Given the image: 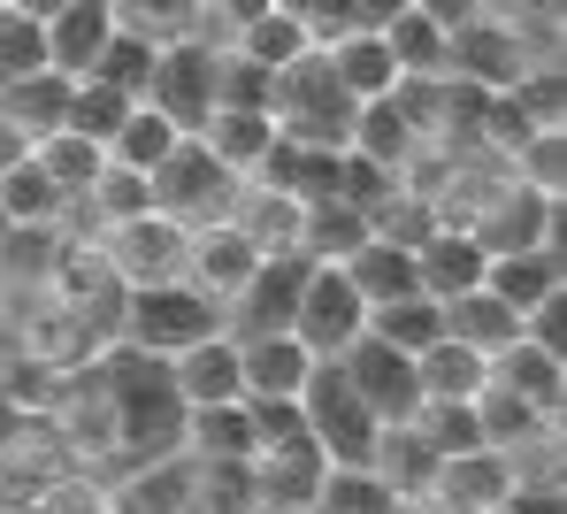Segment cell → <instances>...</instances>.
<instances>
[{
	"label": "cell",
	"mask_w": 567,
	"mask_h": 514,
	"mask_svg": "<svg viewBox=\"0 0 567 514\" xmlns=\"http://www.w3.org/2000/svg\"><path fill=\"white\" fill-rule=\"evenodd\" d=\"M100 400H107V430L123 461H177L185 453V400L162 353H138L123 338H107L93 353Z\"/></svg>",
	"instance_id": "cell-1"
},
{
	"label": "cell",
	"mask_w": 567,
	"mask_h": 514,
	"mask_svg": "<svg viewBox=\"0 0 567 514\" xmlns=\"http://www.w3.org/2000/svg\"><path fill=\"white\" fill-rule=\"evenodd\" d=\"M353 93L338 85V70H330V54L322 47H307L299 62H284L277 85H269V123H277L291 146H322V154H338L346 138H353Z\"/></svg>",
	"instance_id": "cell-2"
},
{
	"label": "cell",
	"mask_w": 567,
	"mask_h": 514,
	"mask_svg": "<svg viewBox=\"0 0 567 514\" xmlns=\"http://www.w3.org/2000/svg\"><path fill=\"white\" fill-rule=\"evenodd\" d=\"M223 330V300H207L192 277H162V285H131L123 308H115V338L138 346V353H185L199 338Z\"/></svg>",
	"instance_id": "cell-3"
},
{
	"label": "cell",
	"mask_w": 567,
	"mask_h": 514,
	"mask_svg": "<svg viewBox=\"0 0 567 514\" xmlns=\"http://www.w3.org/2000/svg\"><path fill=\"white\" fill-rule=\"evenodd\" d=\"M553 54V39H537L514 8H475L468 23H453V54H445V78H468L483 93H506L529 62H545Z\"/></svg>",
	"instance_id": "cell-4"
},
{
	"label": "cell",
	"mask_w": 567,
	"mask_h": 514,
	"mask_svg": "<svg viewBox=\"0 0 567 514\" xmlns=\"http://www.w3.org/2000/svg\"><path fill=\"white\" fill-rule=\"evenodd\" d=\"M299 414H307V438L330 453V469H369V445H377L383 422L369 414V400L346 384L338 353L307 369V384H299Z\"/></svg>",
	"instance_id": "cell-5"
},
{
	"label": "cell",
	"mask_w": 567,
	"mask_h": 514,
	"mask_svg": "<svg viewBox=\"0 0 567 514\" xmlns=\"http://www.w3.org/2000/svg\"><path fill=\"white\" fill-rule=\"evenodd\" d=\"M238 169H223L199 138H177L169 146V162L154 169V207L169 215V223H185V230H207V223H230V201H238Z\"/></svg>",
	"instance_id": "cell-6"
},
{
	"label": "cell",
	"mask_w": 567,
	"mask_h": 514,
	"mask_svg": "<svg viewBox=\"0 0 567 514\" xmlns=\"http://www.w3.org/2000/svg\"><path fill=\"white\" fill-rule=\"evenodd\" d=\"M369 330V300L353 292V277H346V261H307V277H299V300H291V338L307 346V353H346L353 338Z\"/></svg>",
	"instance_id": "cell-7"
},
{
	"label": "cell",
	"mask_w": 567,
	"mask_h": 514,
	"mask_svg": "<svg viewBox=\"0 0 567 514\" xmlns=\"http://www.w3.org/2000/svg\"><path fill=\"white\" fill-rule=\"evenodd\" d=\"M93 246L107 254L115 285L131 292V285H162V277H185V246H192V230H185V223H169L162 207H146V215H131V223H107V230H93Z\"/></svg>",
	"instance_id": "cell-8"
},
{
	"label": "cell",
	"mask_w": 567,
	"mask_h": 514,
	"mask_svg": "<svg viewBox=\"0 0 567 514\" xmlns=\"http://www.w3.org/2000/svg\"><path fill=\"white\" fill-rule=\"evenodd\" d=\"M215 54H223V47H207L199 31H192V39H162V47H154L146 107H162L185 138L207 123V115H215Z\"/></svg>",
	"instance_id": "cell-9"
},
{
	"label": "cell",
	"mask_w": 567,
	"mask_h": 514,
	"mask_svg": "<svg viewBox=\"0 0 567 514\" xmlns=\"http://www.w3.org/2000/svg\"><path fill=\"white\" fill-rule=\"evenodd\" d=\"M560 215H567V201H553V193H529V185L506 169V185L475 207L461 230H468L483 254H522V246H560Z\"/></svg>",
	"instance_id": "cell-10"
},
{
	"label": "cell",
	"mask_w": 567,
	"mask_h": 514,
	"mask_svg": "<svg viewBox=\"0 0 567 514\" xmlns=\"http://www.w3.org/2000/svg\"><path fill=\"white\" fill-rule=\"evenodd\" d=\"M338 369H346V384L369 400L377 422H406V414L422 408V377H414V353H399V346H383L377 330H361L346 353H338Z\"/></svg>",
	"instance_id": "cell-11"
},
{
	"label": "cell",
	"mask_w": 567,
	"mask_h": 514,
	"mask_svg": "<svg viewBox=\"0 0 567 514\" xmlns=\"http://www.w3.org/2000/svg\"><path fill=\"white\" fill-rule=\"evenodd\" d=\"M246 469H254V500H261V514H307L315 492H322V476H330V453L299 430V438L261 445Z\"/></svg>",
	"instance_id": "cell-12"
},
{
	"label": "cell",
	"mask_w": 567,
	"mask_h": 514,
	"mask_svg": "<svg viewBox=\"0 0 567 514\" xmlns=\"http://www.w3.org/2000/svg\"><path fill=\"white\" fill-rule=\"evenodd\" d=\"M307 254H261V269L246 277V292L223 308L230 338H261V330H291V300H299Z\"/></svg>",
	"instance_id": "cell-13"
},
{
	"label": "cell",
	"mask_w": 567,
	"mask_h": 514,
	"mask_svg": "<svg viewBox=\"0 0 567 514\" xmlns=\"http://www.w3.org/2000/svg\"><path fill=\"white\" fill-rule=\"evenodd\" d=\"M514 484H522V469H514L498 445H468V453H445V461H437L430 500L468 507V514H498L506 500H514Z\"/></svg>",
	"instance_id": "cell-14"
},
{
	"label": "cell",
	"mask_w": 567,
	"mask_h": 514,
	"mask_svg": "<svg viewBox=\"0 0 567 514\" xmlns=\"http://www.w3.org/2000/svg\"><path fill=\"white\" fill-rule=\"evenodd\" d=\"M261 269V246L238 230V223H207V230H192V246H185V277L207 292V300H238L246 292V277Z\"/></svg>",
	"instance_id": "cell-15"
},
{
	"label": "cell",
	"mask_w": 567,
	"mask_h": 514,
	"mask_svg": "<svg viewBox=\"0 0 567 514\" xmlns=\"http://www.w3.org/2000/svg\"><path fill=\"white\" fill-rule=\"evenodd\" d=\"M491 384L522 392L537 414H553V422H560V414H567V353L537 346V338L522 330L514 346H498V353H491Z\"/></svg>",
	"instance_id": "cell-16"
},
{
	"label": "cell",
	"mask_w": 567,
	"mask_h": 514,
	"mask_svg": "<svg viewBox=\"0 0 567 514\" xmlns=\"http://www.w3.org/2000/svg\"><path fill=\"white\" fill-rule=\"evenodd\" d=\"M437 461H445V453H437V445H430L414 422H383L377 445H369V476H377L391 500H406V507H414V500H430Z\"/></svg>",
	"instance_id": "cell-17"
},
{
	"label": "cell",
	"mask_w": 567,
	"mask_h": 514,
	"mask_svg": "<svg viewBox=\"0 0 567 514\" xmlns=\"http://www.w3.org/2000/svg\"><path fill=\"white\" fill-rule=\"evenodd\" d=\"M169 377H177V400L185 408H223V400H246V369H238V338L215 330L185 353H169Z\"/></svg>",
	"instance_id": "cell-18"
},
{
	"label": "cell",
	"mask_w": 567,
	"mask_h": 514,
	"mask_svg": "<svg viewBox=\"0 0 567 514\" xmlns=\"http://www.w3.org/2000/svg\"><path fill=\"white\" fill-rule=\"evenodd\" d=\"M483 292H498L514 315L545 308L567 292V269H560V246H522V254H491L483 261Z\"/></svg>",
	"instance_id": "cell-19"
},
{
	"label": "cell",
	"mask_w": 567,
	"mask_h": 514,
	"mask_svg": "<svg viewBox=\"0 0 567 514\" xmlns=\"http://www.w3.org/2000/svg\"><path fill=\"white\" fill-rule=\"evenodd\" d=\"M322 353H307L291 330H261V338H238V369H246V400H299L307 369Z\"/></svg>",
	"instance_id": "cell-20"
},
{
	"label": "cell",
	"mask_w": 567,
	"mask_h": 514,
	"mask_svg": "<svg viewBox=\"0 0 567 514\" xmlns=\"http://www.w3.org/2000/svg\"><path fill=\"white\" fill-rule=\"evenodd\" d=\"M483 261H491V254L475 246L461 223H437V230L414 246V277H422L430 300H461V292H475V285H483Z\"/></svg>",
	"instance_id": "cell-21"
},
{
	"label": "cell",
	"mask_w": 567,
	"mask_h": 514,
	"mask_svg": "<svg viewBox=\"0 0 567 514\" xmlns=\"http://www.w3.org/2000/svg\"><path fill=\"white\" fill-rule=\"evenodd\" d=\"M107 39H115V0H70L62 16H47V70L85 78Z\"/></svg>",
	"instance_id": "cell-22"
},
{
	"label": "cell",
	"mask_w": 567,
	"mask_h": 514,
	"mask_svg": "<svg viewBox=\"0 0 567 514\" xmlns=\"http://www.w3.org/2000/svg\"><path fill=\"white\" fill-rule=\"evenodd\" d=\"M299 215H307V201L284 193V185H261V177H246L238 201H230V223H238L261 254H299Z\"/></svg>",
	"instance_id": "cell-23"
},
{
	"label": "cell",
	"mask_w": 567,
	"mask_h": 514,
	"mask_svg": "<svg viewBox=\"0 0 567 514\" xmlns=\"http://www.w3.org/2000/svg\"><path fill=\"white\" fill-rule=\"evenodd\" d=\"M192 138H199L223 169L254 177V162H261V154H269V138H277V123H269V107H215Z\"/></svg>",
	"instance_id": "cell-24"
},
{
	"label": "cell",
	"mask_w": 567,
	"mask_h": 514,
	"mask_svg": "<svg viewBox=\"0 0 567 514\" xmlns=\"http://www.w3.org/2000/svg\"><path fill=\"white\" fill-rule=\"evenodd\" d=\"M414 377H422V400H475L483 384H491V361L475 353V346H461V338H430L422 353H414Z\"/></svg>",
	"instance_id": "cell-25"
},
{
	"label": "cell",
	"mask_w": 567,
	"mask_h": 514,
	"mask_svg": "<svg viewBox=\"0 0 567 514\" xmlns=\"http://www.w3.org/2000/svg\"><path fill=\"white\" fill-rule=\"evenodd\" d=\"M254 408L223 400V408H185V453L192 461H254Z\"/></svg>",
	"instance_id": "cell-26"
},
{
	"label": "cell",
	"mask_w": 567,
	"mask_h": 514,
	"mask_svg": "<svg viewBox=\"0 0 567 514\" xmlns=\"http://www.w3.org/2000/svg\"><path fill=\"white\" fill-rule=\"evenodd\" d=\"M330 54V70H338V85L353 93V101H383L391 85H399V62H391V47H383V31H346V39H330L322 47Z\"/></svg>",
	"instance_id": "cell-27"
},
{
	"label": "cell",
	"mask_w": 567,
	"mask_h": 514,
	"mask_svg": "<svg viewBox=\"0 0 567 514\" xmlns=\"http://www.w3.org/2000/svg\"><path fill=\"white\" fill-rule=\"evenodd\" d=\"M346 277H353V292H361L369 308L422 292V277H414V246H391V238H361V246L346 254Z\"/></svg>",
	"instance_id": "cell-28"
},
{
	"label": "cell",
	"mask_w": 567,
	"mask_h": 514,
	"mask_svg": "<svg viewBox=\"0 0 567 514\" xmlns=\"http://www.w3.org/2000/svg\"><path fill=\"white\" fill-rule=\"evenodd\" d=\"M437 315H445V338L475 346L483 361H491L498 346H514V338H522V315L506 308L498 292H483V285H475V292H461V300H437Z\"/></svg>",
	"instance_id": "cell-29"
},
{
	"label": "cell",
	"mask_w": 567,
	"mask_h": 514,
	"mask_svg": "<svg viewBox=\"0 0 567 514\" xmlns=\"http://www.w3.org/2000/svg\"><path fill=\"white\" fill-rule=\"evenodd\" d=\"M0 115H8L23 138H47V131H62V115H70V78H62V70L8 78V85H0Z\"/></svg>",
	"instance_id": "cell-30"
},
{
	"label": "cell",
	"mask_w": 567,
	"mask_h": 514,
	"mask_svg": "<svg viewBox=\"0 0 567 514\" xmlns=\"http://www.w3.org/2000/svg\"><path fill=\"white\" fill-rule=\"evenodd\" d=\"M31 162L54 177V193L78 207L85 193H93V177H100V162H107V146L100 138H78V131H47V138H31Z\"/></svg>",
	"instance_id": "cell-31"
},
{
	"label": "cell",
	"mask_w": 567,
	"mask_h": 514,
	"mask_svg": "<svg viewBox=\"0 0 567 514\" xmlns=\"http://www.w3.org/2000/svg\"><path fill=\"white\" fill-rule=\"evenodd\" d=\"M383 47H391V62H399V78H445V54H453V31H445L437 16H422V8H406V16H391V23H383Z\"/></svg>",
	"instance_id": "cell-32"
},
{
	"label": "cell",
	"mask_w": 567,
	"mask_h": 514,
	"mask_svg": "<svg viewBox=\"0 0 567 514\" xmlns=\"http://www.w3.org/2000/svg\"><path fill=\"white\" fill-rule=\"evenodd\" d=\"M346 146H353V154H369V162H383V169H406V162L422 154L391 93H383V101H361V107H353V138H346Z\"/></svg>",
	"instance_id": "cell-33"
},
{
	"label": "cell",
	"mask_w": 567,
	"mask_h": 514,
	"mask_svg": "<svg viewBox=\"0 0 567 514\" xmlns=\"http://www.w3.org/2000/svg\"><path fill=\"white\" fill-rule=\"evenodd\" d=\"M177 138H185V131H177L162 107L138 101L131 115H123V123H115V138H107V162H123V169H146V177H154V169L169 162V146H177Z\"/></svg>",
	"instance_id": "cell-34"
},
{
	"label": "cell",
	"mask_w": 567,
	"mask_h": 514,
	"mask_svg": "<svg viewBox=\"0 0 567 514\" xmlns=\"http://www.w3.org/2000/svg\"><path fill=\"white\" fill-rule=\"evenodd\" d=\"M361 238H369V215L346 201H307V215H299V254L307 261H346Z\"/></svg>",
	"instance_id": "cell-35"
},
{
	"label": "cell",
	"mask_w": 567,
	"mask_h": 514,
	"mask_svg": "<svg viewBox=\"0 0 567 514\" xmlns=\"http://www.w3.org/2000/svg\"><path fill=\"white\" fill-rule=\"evenodd\" d=\"M0 215H8V230H23V223H62L70 201L54 193V177L23 154L16 169H0Z\"/></svg>",
	"instance_id": "cell-36"
},
{
	"label": "cell",
	"mask_w": 567,
	"mask_h": 514,
	"mask_svg": "<svg viewBox=\"0 0 567 514\" xmlns=\"http://www.w3.org/2000/svg\"><path fill=\"white\" fill-rule=\"evenodd\" d=\"M246 62H261V70H284V62H299L315 39H307V23L299 16H284V8H261L254 23H238V39H230Z\"/></svg>",
	"instance_id": "cell-37"
},
{
	"label": "cell",
	"mask_w": 567,
	"mask_h": 514,
	"mask_svg": "<svg viewBox=\"0 0 567 514\" xmlns=\"http://www.w3.org/2000/svg\"><path fill=\"white\" fill-rule=\"evenodd\" d=\"M529 193H553L567 201V123H545V131H529L522 146H514V162H506Z\"/></svg>",
	"instance_id": "cell-38"
},
{
	"label": "cell",
	"mask_w": 567,
	"mask_h": 514,
	"mask_svg": "<svg viewBox=\"0 0 567 514\" xmlns=\"http://www.w3.org/2000/svg\"><path fill=\"white\" fill-rule=\"evenodd\" d=\"M369 330H377L383 346H399V353H422V346L445 330V315H437V300H430V292H406V300L369 308Z\"/></svg>",
	"instance_id": "cell-39"
},
{
	"label": "cell",
	"mask_w": 567,
	"mask_h": 514,
	"mask_svg": "<svg viewBox=\"0 0 567 514\" xmlns=\"http://www.w3.org/2000/svg\"><path fill=\"white\" fill-rule=\"evenodd\" d=\"M131 93H115V85H100V78H70V115H62V131H78V138H115V123L131 115Z\"/></svg>",
	"instance_id": "cell-40"
},
{
	"label": "cell",
	"mask_w": 567,
	"mask_h": 514,
	"mask_svg": "<svg viewBox=\"0 0 567 514\" xmlns=\"http://www.w3.org/2000/svg\"><path fill=\"white\" fill-rule=\"evenodd\" d=\"M85 78L115 85V93H131V101H146V78H154V39H138V31H123V23H115V39L93 54V70H85Z\"/></svg>",
	"instance_id": "cell-41"
},
{
	"label": "cell",
	"mask_w": 567,
	"mask_h": 514,
	"mask_svg": "<svg viewBox=\"0 0 567 514\" xmlns=\"http://www.w3.org/2000/svg\"><path fill=\"white\" fill-rule=\"evenodd\" d=\"M307 514H406V500H391L369 469H330Z\"/></svg>",
	"instance_id": "cell-42"
},
{
	"label": "cell",
	"mask_w": 567,
	"mask_h": 514,
	"mask_svg": "<svg viewBox=\"0 0 567 514\" xmlns=\"http://www.w3.org/2000/svg\"><path fill=\"white\" fill-rule=\"evenodd\" d=\"M506 101L522 107V115H529L537 131H545V123H567V78H560V54L529 62V70H522V78L506 85Z\"/></svg>",
	"instance_id": "cell-43"
},
{
	"label": "cell",
	"mask_w": 567,
	"mask_h": 514,
	"mask_svg": "<svg viewBox=\"0 0 567 514\" xmlns=\"http://www.w3.org/2000/svg\"><path fill=\"white\" fill-rule=\"evenodd\" d=\"M115 23L138 31V39H192L199 31V0H115Z\"/></svg>",
	"instance_id": "cell-44"
},
{
	"label": "cell",
	"mask_w": 567,
	"mask_h": 514,
	"mask_svg": "<svg viewBox=\"0 0 567 514\" xmlns=\"http://www.w3.org/2000/svg\"><path fill=\"white\" fill-rule=\"evenodd\" d=\"M437 453H468V445H483V422H475V400H422V408L406 414Z\"/></svg>",
	"instance_id": "cell-45"
},
{
	"label": "cell",
	"mask_w": 567,
	"mask_h": 514,
	"mask_svg": "<svg viewBox=\"0 0 567 514\" xmlns=\"http://www.w3.org/2000/svg\"><path fill=\"white\" fill-rule=\"evenodd\" d=\"M31 70H47V23L0 0V85L8 78H31Z\"/></svg>",
	"instance_id": "cell-46"
},
{
	"label": "cell",
	"mask_w": 567,
	"mask_h": 514,
	"mask_svg": "<svg viewBox=\"0 0 567 514\" xmlns=\"http://www.w3.org/2000/svg\"><path fill=\"white\" fill-rule=\"evenodd\" d=\"M269 85H277V70L246 62L238 47L215 54V107H269Z\"/></svg>",
	"instance_id": "cell-47"
},
{
	"label": "cell",
	"mask_w": 567,
	"mask_h": 514,
	"mask_svg": "<svg viewBox=\"0 0 567 514\" xmlns=\"http://www.w3.org/2000/svg\"><path fill=\"white\" fill-rule=\"evenodd\" d=\"M261 8H277V0H199V39L207 47H230L238 23H254Z\"/></svg>",
	"instance_id": "cell-48"
},
{
	"label": "cell",
	"mask_w": 567,
	"mask_h": 514,
	"mask_svg": "<svg viewBox=\"0 0 567 514\" xmlns=\"http://www.w3.org/2000/svg\"><path fill=\"white\" fill-rule=\"evenodd\" d=\"M414 8H422V16H437V23L453 31V23H468L475 8H491V0H414Z\"/></svg>",
	"instance_id": "cell-49"
},
{
	"label": "cell",
	"mask_w": 567,
	"mask_h": 514,
	"mask_svg": "<svg viewBox=\"0 0 567 514\" xmlns=\"http://www.w3.org/2000/svg\"><path fill=\"white\" fill-rule=\"evenodd\" d=\"M353 8H361V23H369V31H383V23H391V16H406L414 0H353Z\"/></svg>",
	"instance_id": "cell-50"
},
{
	"label": "cell",
	"mask_w": 567,
	"mask_h": 514,
	"mask_svg": "<svg viewBox=\"0 0 567 514\" xmlns=\"http://www.w3.org/2000/svg\"><path fill=\"white\" fill-rule=\"evenodd\" d=\"M23 154H31V138H23V131H16V123H8V115H0V169H16V162H23Z\"/></svg>",
	"instance_id": "cell-51"
},
{
	"label": "cell",
	"mask_w": 567,
	"mask_h": 514,
	"mask_svg": "<svg viewBox=\"0 0 567 514\" xmlns=\"http://www.w3.org/2000/svg\"><path fill=\"white\" fill-rule=\"evenodd\" d=\"M8 8H23V16H39V23H47V16H62L70 0H8Z\"/></svg>",
	"instance_id": "cell-52"
},
{
	"label": "cell",
	"mask_w": 567,
	"mask_h": 514,
	"mask_svg": "<svg viewBox=\"0 0 567 514\" xmlns=\"http://www.w3.org/2000/svg\"><path fill=\"white\" fill-rule=\"evenodd\" d=\"M284 16H299V23H307V16H315V0H277Z\"/></svg>",
	"instance_id": "cell-53"
},
{
	"label": "cell",
	"mask_w": 567,
	"mask_h": 514,
	"mask_svg": "<svg viewBox=\"0 0 567 514\" xmlns=\"http://www.w3.org/2000/svg\"><path fill=\"white\" fill-rule=\"evenodd\" d=\"M85 514H115V507H85Z\"/></svg>",
	"instance_id": "cell-54"
},
{
	"label": "cell",
	"mask_w": 567,
	"mask_h": 514,
	"mask_svg": "<svg viewBox=\"0 0 567 514\" xmlns=\"http://www.w3.org/2000/svg\"><path fill=\"white\" fill-rule=\"evenodd\" d=\"M0 238H8V215H0Z\"/></svg>",
	"instance_id": "cell-55"
}]
</instances>
